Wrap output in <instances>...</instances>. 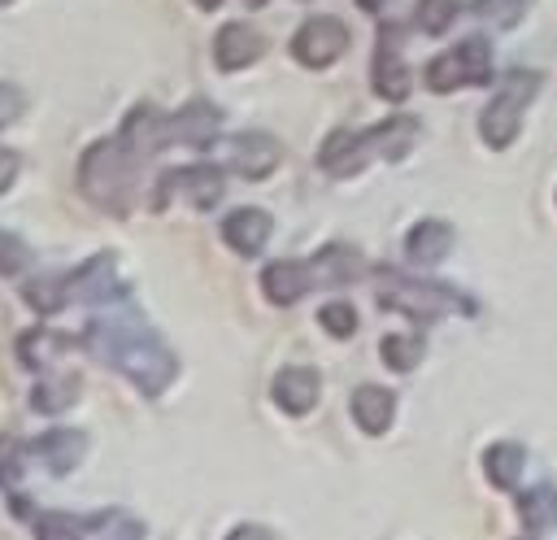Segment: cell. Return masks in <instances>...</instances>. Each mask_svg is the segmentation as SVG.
<instances>
[{
	"label": "cell",
	"mask_w": 557,
	"mask_h": 540,
	"mask_svg": "<svg viewBox=\"0 0 557 540\" xmlns=\"http://www.w3.org/2000/svg\"><path fill=\"white\" fill-rule=\"evenodd\" d=\"M309 287H313V270H309V261L283 257V261H270V266L261 270V292H265L270 305H296Z\"/></svg>",
	"instance_id": "17"
},
{
	"label": "cell",
	"mask_w": 557,
	"mask_h": 540,
	"mask_svg": "<svg viewBox=\"0 0 557 540\" xmlns=\"http://www.w3.org/2000/svg\"><path fill=\"white\" fill-rule=\"evenodd\" d=\"M226 192V179L218 165L209 161H196V165H178V170H165L157 179V196H152V209H165L174 196H183L191 209H213Z\"/></svg>",
	"instance_id": "6"
},
{
	"label": "cell",
	"mask_w": 557,
	"mask_h": 540,
	"mask_svg": "<svg viewBox=\"0 0 557 540\" xmlns=\"http://www.w3.org/2000/svg\"><path fill=\"white\" fill-rule=\"evenodd\" d=\"M309 270H313V283L318 287H344V283H352L366 270V261L348 244H326V248H318L309 257Z\"/></svg>",
	"instance_id": "20"
},
{
	"label": "cell",
	"mask_w": 557,
	"mask_h": 540,
	"mask_svg": "<svg viewBox=\"0 0 557 540\" xmlns=\"http://www.w3.org/2000/svg\"><path fill=\"white\" fill-rule=\"evenodd\" d=\"M30 453H35L52 475H70V470L83 462V453H87V435L74 431V427H52V431H44V435L30 444Z\"/></svg>",
	"instance_id": "18"
},
{
	"label": "cell",
	"mask_w": 557,
	"mask_h": 540,
	"mask_svg": "<svg viewBox=\"0 0 557 540\" xmlns=\"http://www.w3.org/2000/svg\"><path fill=\"white\" fill-rule=\"evenodd\" d=\"M318 327H326V335H335V340H348L357 331V309L348 300H331L318 309Z\"/></svg>",
	"instance_id": "31"
},
{
	"label": "cell",
	"mask_w": 557,
	"mask_h": 540,
	"mask_svg": "<svg viewBox=\"0 0 557 540\" xmlns=\"http://www.w3.org/2000/svg\"><path fill=\"white\" fill-rule=\"evenodd\" d=\"M422 83L431 91H440V96L444 91H457V87H483V83H492V44L483 35L461 39L457 48H448V52H440V57L426 61Z\"/></svg>",
	"instance_id": "5"
},
{
	"label": "cell",
	"mask_w": 557,
	"mask_h": 540,
	"mask_svg": "<svg viewBox=\"0 0 557 540\" xmlns=\"http://www.w3.org/2000/svg\"><path fill=\"white\" fill-rule=\"evenodd\" d=\"M135 170H139V161L126 152V144L117 135L113 139H96L78 157V192L96 209L126 218L131 205H135Z\"/></svg>",
	"instance_id": "2"
},
{
	"label": "cell",
	"mask_w": 557,
	"mask_h": 540,
	"mask_svg": "<svg viewBox=\"0 0 557 540\" xmlns=\"http://www.w3.org/2000/svg\"><path fill=\"white\" fill-rule=\"evenodd\" d=\"M109 527H113V531H109L104 540H144V527H139L135 518H126V514H117V510L109 514Z\"/></svg>",
	"instance_id": "36"
},
{
	"label": "cell",
	"mask_w": 557,
	"mask_h": 540,
	"mask_svg": "<svg viewBox=\"0 0 557 540\" xmlns=\"http://www.w3.org/2000/svg\"><path fill=\"white\" fill-rule=\"evenodd\" d=\"M78 392H83V379H78L74 370L44 375V379L30 388V405H35L39 414H61V409H70V405L78 401Z\"/></svg>",
	"instance_id": "24"
},
{
	"label": "cell",
	"mask_w": 557,
	"mask_h": 540,
	"mask_svg": "<svg viewBox=\"0 0 557 540\" xmlns=\"http://www.w3.org/2000/svg\"><path fill=\"white\" fill-rule=\"evenodd\" d=\"M366 161H370V157H366V148H361V131H348V126L331 131V135L322 139V148H318V165H322L331 179H348V174H357Z\"/></svg>",
	"instance_id": "19"
},
{
	"label": "cell",
	"mask_w": 557,
	"mask_h": 540,
	"mask_svg": "<svg viewBox=\"0 0 557 540\" xmlns=\"http://www.w3.org/2000/svg\"><path fill=\"white\" fill-rule=\"evenodd\" d=\"M117 139L126 144V152L144 165L148 157H157V152H165L170 148V113H161L157 105H135L131 113H126V122H122V131H117Z\"/></svg>",
	"instance_id": "9"
},
{
	"label": "cell",
	"mask_w": 557,
	"mask_h": 540,
	"mask_svg": "<svg viewBox=\"0 0 557 540\" xmlns=\"http://www.w3.org/2000/svg\"><path fill=\"white\" fill-rule=\"evenodd\" d=\"M244 4H248V9H261V4H265V0H244Z\"/></svg>",
	"instance_id": "41"
},
{
	"label": "cell",
	"mask_w": 557,
	"mask_h": 540,
	"mask_svg": "<svg viewBox=\"0 0 557 540\" xmlns=\"http://www.w3.org/2000/svg\"><path fill=\"white\" fill-rule=\"evenodd\" d=\"M222 131V109L205 105V100H191L183 105L178 113H170V144H183V148H213Z\"/></svg>",
	"instance_id": "14"
},
{
	"label": "cell",
	"mask_w": 557,
	"mask_h": 540,
	"mask_svg": "<svg viewBox=\"0 0 557 540\" xmlns=\"http://www.w3.org/2000/svg\"><path fill=\"white\" fill-rule=\"evenodd\" d=\"M65 283H70V300H126V287L117 283L113 253L87 257L74 274H65Z\"/></svg>",
	"instance_id": "11"
},
{
	"label": "cell",
	"mask_w": 557,
	"mask_h": 540,
	"mask_svg": "<svg viewBox=\"0 0 557 540\" xmlns=\"http://www.w3.org/2000/svg\"><path fill=\"white\" fill-rule=\"evenodd\" d=\"M226 540H274V536H270L265 527H235Z\"/></svg>",
	"instance_id": "38"
},
{
	"label": "cell",
	"mask_w": 557,
	"mask_h": 540,
	"mask_svg": "<svg viewBox=\"0 0 557 540\" xmlns=\"http://www.w3.org/2000/svg\"><path fill=\"white\" fill-rule=\"evenodd\" d=\"M540 91V74L535 70H509L496 87V96L487 100V109L479 113V135L492 148H509L518 126H522V109L531 105V96Z\"/></svg>",
	"instance_id": "4"
},
{
	"label": "cell",
	"mask_w": 557,
	"mask_h": 540,
	"mask_svg": "<svg viewBox=\"0 0 557 540\" xmlns=\"http://www.w3.org/2000/svg\"><path fill=\"white\" fill-rule=\"evenodd\" d=\"M17 165H22V157H17L13 148H4V144H0V196L13 187V179H17Z\"/></svg>",
	"instance_id": "37"
},
{
	"label": "cell",
	"mask_w": 557,
	"mask_h": 540,
	"mask_svg": "<svg viewBox=\"0 0 557 540\" xmlns=\"http://www.w3.org/2000/svg\"><path fill=\"white\" fill-rule=\"evenodd\" d=\"M457 0H418L413 9V22L422 26V35H444L453 22H457Z\"/></svg>",
	"instance_id": "29"
},
{
	"label": "cell",
	"mask_w": 557,
	"mask_h": 540,
	"mask_svg": "<svg viewBox=\"0 0 557 540\" xmlns=\"http://www.w3.org/2000/svg\"><path fill=\"white\" fill-rule=\"evenodd\" d=\"M453 248V226L440 222V218H422L413 222V231L405 235V253L413 266H440Z\"/></svg>",
	"instance_id": "21"
},
{
	"label": "cell",
	"mask_w": 557,
	"mask_h": 540,
	"mask_svg": "<svg viewBox=\"0 0 557 540\" xmlns=\"http://www.w3.org/2000/svg\"><path fill=\"white\" fill-rule=\"evenodd\" d=\"M22 453H26L22 440L0 431V488H13L22 479Z\"/></svg>",
	"instance_id": "34"
},
{
	"label": "cell",
	"mask_w": 557,
	"mask_h": 540,
	"mask_svg": "<svg viewBox=\"0 0 557 540\" xmlns=\"http://www.w3.org/2000/svg\"><path fill=\"white\" fill-rule=\"evenodd\" d=\"M518 518L527 523V531H548L557 527V492L553 488H531L518 496Z\"/></svg>",
	"instance_id": "27"
},
{
	"label": "cell",
	"mask_w": 557,
	"mask_h": 540,
	"mask_svg": "<svg viewBox=\"0 0 557 540\" xmlns=\"http://www.w3.org/2000/svg\"><path fill=\"white\" fill-rule=\"evenodd\" d=\"M35 540H83V523L74 514H39Z\"/></svg>",
	"instance_id": "32"
},
{
	"label": "cell",
	"mask_w": 557,
	"mask_h": 540,
	"mask_svg": "<svg viewBox=\"0 0 557 540\" xmlns=\"http://www.w3.org/2000/svg\"><path fill=\"white\" fill-rule=\"evenodd\" d=\"M261 57H265V35L252 30L248 22H226V26L213 35V61H218V70H226V74H235V70H244V65H252V61H261Z\"/></svg>",
	"instance_id": "12"
},
{
	"label": "cell",
	"mask_w": 557,
	"mask_h": 540,
	"mask_svg": "<svg viewBox=\"0 0 557 540\" xmlns=\"http://www.w3.org/2000/svg\"><path fill=\"white\" fill-rule=\"evenodd\" d=\"M278 161H283V148H278V139L265 135V131H244V135H235V139L226 144V165H231L239 179H248V183L270 179Z\"/></svg>",
	"instance_id": "10"
},
{
	"label": "cell",
	"mask_w": 557,
	"mask_h": 540,
	"mask_svg": "<svg viewBox=\"0 0 557 540\" xmlns=\"http://www.w3.org/2000/svg\"><path fill=\"white\" fill-rule=\"evenodd\" d=\"M357 4H361V9H366V13H379V9H383V4H387V0H357Z\"/></svg>",
	"instance_id": "39"
},
{
	"label": "cell",
	"mask_w": 557,
	"mask_h": 540,
	"mask_svg": "<svg viewBox=\"0 0 557 540\" xmlns=\"http://www.w3.org/2000/svg\"><path fill=\"white\" fill-rule=\"evenodd\" d=\"M26 266H30V248H26V240H17L13 231H0V274L13 279V274H22Z\"/></svg>",
	"instance_id": "33"
},
{
	"label": "cell",
	"mask_w": 557,
	"mask_h": 540,
	"mask_svg": "<svg viewBox=\"0 0 557 540\" xmlns=\"http://www.w3.org/2000/svg\"><path fill=\"white\" fill-rule=\"evenodd\" d=\"M374 296L383 309H396L405 318H418V322H431V318H444V314H457V309H470V300L444 283H422V279H409L400 270H374Z\"/></svg>",
	"instance_id": "3"
},
{
	"label": "cell",
	"mask_w": 557,
	"mask_h": 540,
	"mask_svg": "<svg viewBox=\"0 0 557 540\" xmlns=\"http://www.w3.org/2000/svg\"><path fill=\"white\" fill-rule=\"evenodd\" d=\"M22 300L39 314V318H52L70 305V283L61 274H35L26 287H22Z\"/></svg>",
	"instance_id": "25"
},
{
	"label": "cell",
	"mask_w": 557,
	"mask_h": 540,
	"mask_svg": "<svg viewBox=\"0 0 557 540\" xmlns=\"http://www.w3.org/2000/svg\"><path fill=\"white\" fill-rule=\"evenodd\" d=\"M83 348L91 357L109 361L113 370H122L144 396H161L178 379V357L170 353V344L126 300L117 309H104V314H96L87 322Z\"/></svg>",
	"instance_id": "1"
},
{
	"label": "cell",
	"mask_w": 557,
	"mask_h": 540,
	"mask_svg": "<svg viewBox=\"0 0 557 540\" xmlns=\"http://www.w3.org/2000/svg\"><path fill=\"white\" fill-rule=\"evenodd\" d=\"M392 414H396V396L379 383H361L352 392V422L366 431V435H383L392 427Z\"/></svg>",
	"instance_id": "22"
},
{
	"label": "cell",
	"mask_w": 557,
	"mask_h": 540,
	"mask_svg": "<svg viewBox=\"0 0 557 540\" xmlns=\"http://www.w3.org/2000/svg\"><path fill=\"white\" fill-rule=\"evenodd\" d=\"M413 144H418V118H409V113H392V118H383V122H374V126L361 131L366 157L400 161V157H409Z\"/></svg>",
	"instance_id": "13"
},
{
	"label": "cell",
	"mask_w": 557,
	"mask_h": 540,
	"mask_svg": "<svg viewBox=\"0 0 557 540\" xmlns=\"http://www.w3.org/2000/svg\"><path fill=\"white\" fill-rule=\"evenodd\" d=\"M274 405L283 409V414H309L313 405H318V396H322V379H318V370L313 366H283L278 375H274Z\"/></svg>",
	"instance_id": "16"
},
{
	"label": "cell",
	"mask_w": 557,
	"mask_h": 540,
	"mask_svg": "<svg viewBox=\"0 0 557 540\" xmlns=\"http://www.w3.org/2000/svg\"><path fill=\"white\" fill-rule=\"evenodd\" d=\"M522 466H527L522 444L500 440V444H492V449L483 453V470H487V479H492L496 488H513V483L522 479Z\"/></svg>",
	"instance_id": "26"
},
{
	"label": "cell",
	"mask_w": 557,
	"mask_h": 540,
	"mask_svg": "<svg viewBox=\"0 0 557 540\" xmlns=\"http://www.w3.org/2000/svg\"><path fill=\"white\" fill-rule=\"evenodd\" d=\"M422 353H426V344H422V335H413V331H405V335H383V344H379V357H383V366H392V370H413V366L422 361Z\"/></svg>",
	"instance_id": "28"
},
{
	"label": "cell",
	"mask_w": 557,
	"mask_h": 540,
	"mask_svg": "<svg viewBox=\"0 0 557 540\" xmlns=\"http://www.w3.org/2000/svg\"><path fill=\"white\" fill-rule=\"evenodd\" d=\"M370 83H374V96L387 100V105H405V100H409L413 74H409L405 52H400V26H383V30H379L374 65H370Z\"/></svg>",
	"instance_id": "8"
},
{
	"label": "cell",
	"mask_w": 557,
	"mask_h": 540,
	"mask_svg": "<svg viewBox=\"0 0 557 540\" xmlns=\"http://www.w3.org/2000/svg\"><path fill=\"white\" fill-rule=\"evenodd\" d=\"M22 109H26V96H22V87L0 78V131H4V126H13V122L22 118Z\"/></svg>",
	"instance_id": "35"
},
{
	"label": "cell",
	"mask_w": 557,
	"mask_h": 540,
	"mask_svg": "<svg viewBox=\"0 0 557 540\" xmlns=\"http://www.w3.org/2000/svg\"><path fill=\"white\" fill-rule=\"evenodd\" d=\"M4 4H13V0H0V9H4Z\"/></svg>",
	"instance_id": "42"
},
{
	"label": "cell",
	"mask_w": 557,
	"mask_h": 540,
	"mask_svg": "<svg viewBox=\"0 0 557 540\" xmlns=\"http://www.w3.org/2000/svg\"><path fill=\"white\" fill-rule=\"evenodd\" d=\"M344 52H348V26L339 17H331V13H318V17L300 22L296 35H292V57L300 65H309V70H326Z\"/></svg>",
	"instance_id": "7"
},
{
	"label": "cell",
	"mask_w": 557,
	"mask_h": 540,
	"mask_svg": "<svg viewBox=\"0 0 557 540\" xmlns=\"http://www.w3.org/2000/svg\"><path fill=\"white\" fill-rule=\"evenodd\" d=\"M200 9H222V0H196Z\"/></svg>",
	"instance_id": "40"
},
{
	"label": "cell",
	"mask_w": 557,
	"mask_h": 540,
	"mask_svg": "<svg viewBox=\"0 0 557 540\" xmlns=\"http://www.w3.org/2000/svg\"><path fill=\"white\" fill-rule=\"evenodd\" d=\"M474 13H479L483 22H492L496 30H509V26L522 22L527 0H474Z\"/></svg>",
	"instance_id": "30"
},
{
	"label": "cell",
	"mask_w": 557,
	"mask_h": 540,
	"mask_svg": "<svg viewBox=\"0 0 557 540\" xmlns=\"http://www.w3.org/2000/svg\"><path fill=\"white\" fill-rule=\"evenodd\" d=\"M70 348H74V340L61 335V331H52V327H35V331H26V335L17 340V357H22L26 370H48V366L61 361Z\"/></svg>",
	"instance_id": "23"
},
{
	"label": "cell",
	"mask_w": 557,
	"mask_h": 540,
	"mask_svg": "<svg viewBox=\"0 0 557 540\" xmlns=\"http://www.w3.org/2000/svg\"><path fill=\"white\" fill-rule=\"evenodd\" d=\"M270 231H274V222H270V213L257 209V205L231 209V213L222 218V240H226V248H235L239 257H257V253L265 248Z\"/></svg>",
	"instance_id": "15"
}]
</instances>
